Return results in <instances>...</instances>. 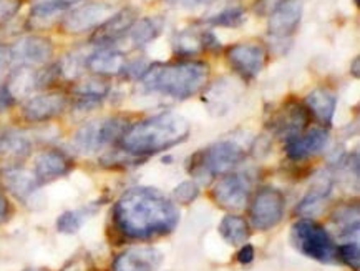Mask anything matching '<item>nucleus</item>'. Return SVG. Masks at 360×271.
<instances>
[{
  "mask_svg": "<svg viewBox=\"0 0 360 271\" xmlns=\"http://www.w3.org/2000/svg\"><path fill=\"white\" fill-rule=\"evenodd\" d=\"M115 227L130 240H153L169 235L178 227L179 208L153 187L128 188L113 206Z\"/></svg>",
  "mask_w": 360,
  "mask_h": 271,
  "instance_id": "obj_1",
  "label": "nucleus"
},
{
  "mask_svg": "<svg viewBox=\"0 0 360 271\" xmlns=\"http://www.w3.org/2000/svg\"><path fill=\"white\" fill-rule=\"evenodd\" d=\"M191 125L174 112H161L133 123L118 140L120 150L136 158L161 153L188 140Z\"/></svg>",
  "mask_w": 360,
  "mask_h": 271,
  "instance_id": "obj_2",
  "label": "nucleus"
},
{
  "mask_svg": "<svg viewBox=\"0 0 360 271\" xmlns=\"http://www.w3.org/2000/svg\"><path fill=\"white\" fill-rule=\"evenodd\" d=\"M210 79V65L202 61L153 63L140 79L143 90L174 100H188L200 94Z\"/></svg>",
  "mask_w": 360,
  "mask_h": 271,
  "instance_id": "obj_3",
  "label": "nucleus"
},
{
  "mask_svg": "<svg viewBox=\"0 0 360 271\" xmlns=\"http://www.w3.org/2000/svg\"><path fill=\"white\" fill-rule=\"evenodd\" d=\"M246 158V151L236 141L223 140L198 150L189 157L188 172L201 180H211L229 173Z\"/></svg>",
  "mask_w": 360,
  "mask_h": 271,
  "instance_id": "obj_4",
  "label": "nucleus"
},
{
  "mask_svg": "<svg viewBox=\"0 0 360 271\" xmlns=\"http://www.w3.org/2000/svg\"><path fill=\"white\" fill-rule=\"evenodd\" d=\"M292 245L307 258L324 265L337 263V245L329 232L311 218H301L292 225Z\"/></svg>",
  "mask_w": 360,
  "mask_h": 271,
  "instance_id": "obj_5",
  "label": "nucleus"
},
{
  "mask_svg": "<svg viewBox=\"0 0 360 271\" xmlns=\"http://www.w3.org/2000/svg\"><path fill=\"white\" fill-rule=\"evenodd\" d=\"M128 127L130 125H128L127 118L120 117V115L86 122L75 132L72 145L83 155L96 153V151L103 150L105 146L122 139Z\"/></svg>",
  "mask_w": 360,
  "mask_h": 271,
  "instance_id": "obj_6",
  "label": "nucleus"
},
{
  "mask_svg": "<svg viewBox=\"0 0 360 271\" xmlns=\"http://www.w3.org/2000/svg\"><path fill=\"white\" fill-rule=\"evenodd\" d=\"M285 208V198L283 191L278 188L266 187L261 188L254 196L251 208H249V218L251 225L257 232H269L283 222Z\"/></svg>",
  "mask_w": 360,
  "mask_h": 271,
  "instance_id": "obj_7",
  "label": "nucleus"
},
{
  "mask_svg": "<svg viewBox=\"0 0 360 271\" xmlns=\"http://www.w3.org/2000/svg\"><path fill=\"white\" fill-rule=\"evenodd\" d=\"M267 49L257 42H239L226 50V61L229 67L243 80H254L267 65Z\"/></svg>",
  "mask_w": 360,
  "mask_h": 271,
  "instance_id": "obj_8",
  "label": "nucleus"
},
{
  "mask_svg": "<svg viewBox=\"0 0 360 271\" xmlns=\"http://www.w3.org/2000/svg\"><path fill=\"white\" fill-rule=\"evenodd\" d=\"M115 8L108 2H85L80 4L78 7H73L63 15L60 22V29L65 34H85V32L95 30L112 17Z\"/></svg>",
  "mask_w": 360,
  "mask_h": 271,
  "instance_id": "obj_9",
  "label": "nucleus"
},
{
  "mask_svg": "<svg viewBox=\"0 0 360 271\" xmlns=\"http://www.w3.org/2000/svg\"><path fill=\"white\" fill-rule=\"evenodd\" d=\"M251 180L248 175L238 172H229L216 182L213 187V200L224 210H243L251 195Z\"/></svg>",
  "mask_w": 360,
  "mask_h": 271,
  "instance_id": "obj_10",
  "label": "nucleus"
},
{
  "mask_svg": "<svg viewBox=\"0 0 360 271\" xmlns=\"http://www.w3.org/2000/svg\"><path fill=\"white\" fill-rule=\"evenodd\" d=\"M12 65L40 67L45 65L53 55V44L47 37L27 35L11 45Z\"/></svg>",
  "mask_w": 360,
  "mask_h": 271,
  "instance_id": "obj_11",
  "label": "nucleus"
},
{
  "mask_svg": "<svg viewBox=\"0 0 360 271\" xmlns=\"http://www.w3.org/2000/svg\"><path fill=\"white\" fill-rule=\"evenodd\" d=\"M304 6L301 0H283L269 15L267 32L276 40H289L302 22Z\"/></svg>",
  "mask_w": 360,
  "mask_h": 271,
  "instance_id": "obj_12",
  "label": "nucleus"
},
{
  "mask_svg": "<svg viewBox=\"0 0 360 271\" xmlns=\"http://www.w3.org/2000/svg\"><path fill=\"white\" fill-rule=\"evenodd\" d=\"M136 18L138 12L131 7H124L122 11L115 12L112 17H108L103 24L94 30L90 44L95 47H112L115 42L128 35Z\"/></svg>",
  "mask_w": 360,
  "mask_h": 271,
  "instance_id": "obj_13",
  "label": "nucleus"
},
{
  "mask_svg": "<svg viewBox=\"0 0 360 271\" xmlns=\"http://www.w3.org/2000/svg\"><path fill=\"white\" fill-rule=\"evenodd\" d=\"M68 99L60 92H47L30 96L22 107V115L30 123H44L65 112Z\"/></svg>",
  "mask_w": 360,
  "mask_h": 271,
  "instance_id": "obj_14",
  "label": "nucleus"
},
{
  "mask_svg": "<svg viewBox=\"0 0 360 271\" xmlns=\"http://www.w3.org/2000/svg\"><path fill=\"white\" fill-rule=\"evenodd\" d=\"M329 144V132L322 128H311L285 140V155L294 162H302L321 153Z\"/></svg>",
  "mask_w": 360,
  "mask_h": 271,
  "instance_id": "obj_15",
  "label": "nucleus"
},
{
  "mask_svg": "<svg viewBox=\"0 0 360 271\" xmlns=\"http://www.w3.org/2000/svg\"><path fill=\"white\" fill-rule=\"evenodd\" d=\"M309 120H311V115H309L306 105L295 102V100H289L272 117V130L281 137H285V140H288L290 137L306 132Z\"/></svg>",
  "mask_w": 360,
  "mask_h": 271,
  "instance_id": "obj_16",
  "label": "nucleus"
},
{
  "mask_svg": "<svg viewBox=\"0 0 360 271\" xmlns=\"http://www.w3.org/2000/svg\"><path fill=\"white\" fill-rule=\"evenodd\" d=\"M163 261V253L155 246H133L113 261V271H155Z\"/></svg>",
  "mask_w": 360,
  "mask_h": 271,
  "instance_id": "obj_17",
  "label": "nucleus"
},
{
  "mask_svg": "<svg viewBox=\"0 0 360 271\" xmlns=\"http://www.w3.org/2000/svg\"><path fill=\"white\" fill-rule=\"evenodd\" d=\"M72 167V160L65 151L50 149L44 150L41 153H39V157L35 158L34 175L37 178V182H39L40 185H44V183L53 182L57 180V178L68 175Z\"/></svg>",
  "mask_w": 360,
  "mask_h": 271,
  "instance_id": "obj_18",
  "label": "nucleus"
},
{
  "mask_svg": "<svg viewBox=\"0 0 360 271\" xmlns=\"http://www.w3.org/2000/svg\"><path fill=\"white\" fill-rule=\"evenodd\" d=\"M32 153V141L27 135L15 130L4 132L0 135V163L6 168H15L25 162Z\"/></svg>",
  "mask_w": 360,
  "mask_h": 271,
  "instance_id": "obj_19",
  "label": "nucleus"
},
{
  "mask_svg": "<svg viewBox=\"0 0 360 271\" xmlns=\"http://www.w3.org/2000/svg\"><path fill=\"white\" fill-rule=\"evenodd\" d=\"M112 87L103 77H90L73 85L72 94L75 96V107L80 110L94 108L110 95Z\"/></svg>",
  "mask_w": 360,
  "mask_h": 271,
  "instance_id": "obj_20",
  "label": "nucleus"
},
{
  "mask_svg": "<svg viewBox=\"0 0 360 271\" xmlns=\"http://www.w3.org/2000/svg\"><path fill=\"white\" fill-rule=\"evenodd\" d=\"M127 57L123 52L113 47H98L94 53L86 57V68L98 77H113L122 75Z\"/></svg>",
  "mask_w": 360,
  "mask_h": 271,
  "instance_id": "obj_21",
  "label": "nucleus"
},
{
  "mask_svg": "<svg viewBox=\"0 0 360 271\" xmlns=\"http://www.w3.org/2000/svg\"><path fill=\"white\" fill-rule=\"evenodd\" d=\"M337 94L330 89H314L306 96V108L322 127H330L337 110Z\"/></svg>",
  "mask_w": 360,
  "mask_h": 271,
  "instance_id": "obj_22",
  "label": "nucleus"
},
{
  "mask_svg": "<svg viewBox=\"0 0 360 271\" xmlns=\"http://www.w3.org/2000/svg\"><path fill=\"white\" fill-rule=\"evenodd\" d=\"M7 90L13 100L27 99L35 90L41 89L40 70L35 67H17L7 82Z\"/></svg>",
  "mask_w": 360,
  "mask_h": 271,
  "instance_id": "obj_23",
  "label": "nucleus"
},
{
  "mask_svg": "<svg viewBox=\"0 0 360 271\" xmlns=\"http://www.w3.org/2000/svg\"><path fill=\"white\" fill-rule=\"evenodd\" d=\"M165 30V18L161 15H148L136 18L135 24L131 25L128 37L136 49L146 47L148 44L153 42Z\"/></svg>",
  "mask_w": 360,
  "mask_h": 271,
  "instance_id": "obj_24",
  "label": "nucleus"
},
{
  "mask_svg": "<svg viewBox=\"0 0 360 271\" xmlns=\"http://www.w3.org/2000/svg\"><path fill=\"white\" fill-rule=\"evenodd\" d=\"M4 183L11 190L18 200H27L30 198L34 193L39 190L40 183L37 182L34 173L25 172L22 168H6L2 173Z\"/></svg>",
  "mask_w": 360,
  "mask_h": 271,
  "instance_id": "obj_25",
  "label": "nucleus"
},
{
  "mask_svg": "<svg viewBox=\"0 0 360 271\" xmlns=\"http://www.w3.org/2000/svg\"><path fill=\"white\" fill-rule=\"evenodd\" d=\"M219 235L223 237V240L231 246H243L244 243H248L249 235H251V229H249L248 220L241 217V215L229 213L221 220L218 225Z\"/></svg>",
  "mask_w": 360,
  "mask_h": 271,
  "instance_id": "obj_26",
  "label": "nucleus"
},
{
  "mask_svg": "<svg viewBox=\"0 0 360 271\" xmlns=\"http://www.w3.org/2000/svg\"><path fill=\"white\" fill-rule=\"evenodd\" d=\"M329 195H330V185L312 188V190L309 191L301 201H299L297 208H295V213L301 215L302 218L316 217V215H319L322 211V206H324L326 200L329 198Z\"/></svg>",
  "mask_w": 360,
  "mask_h": 271,
  "instance_id": "obj_27",
  "label": "nucleus"
},
{
  "mask_svg": "<svg viewBox=\"0 0 360 271\" xmlns=\"http://www.w3.org/2000/svg\"><path fill=\"white\" fill-rule=\"evenodd\" d=\"M94 208H80V210H70L62 213L57 218V232L63 233V235H75V233L80 229L83 225H85L86 220H89L91 215H94Z\"/></svg>",
  "mask_w": 360,
  "mask_h": 271,
  "instance_id": "obj_28",
  "label": "nucleus"
},
{
  "mask_svg": "<svg viewBox=\"0 0 360 271\" xmlns=\"http://www.w3.org/2000/svg\"><path fill=\"white\" fill-rule=\"evenodd\" d=\"M246 11L239 6L226 7L223 11L214 13V15L205 18V24L213 27H226V29H238L246 22Z\"/></svg>",
  "mask_w": 360,
  "mask_h": 271,
  "instance_id": "obj_29",
  "label": "nucleus"
},
{
  "mask_svg": "<svg viewBox=\"0 0 360 271\" xmlns=\"http://www.w3.org/2000/svg\"><path fill=\"white\" fill-rule=\"evenodd\" d=\"M334 223L339 228L340 237H349V238H357L359 237V206L349 205L342 206V208L337 210V213L332 217Z\"/></svg>",
  "mask_w": 360,
  "mask_h": 271,
  "instance_id": "obj_30",
  "label": "nucleus"
},
{
  "mask_svg": "<svg viewBox=\"0 0 360 271\" xmlns=\"http://www.w3.org/2000/svg\"><path fill=\"white\" fill-rule=\"evenodd\" d=\"M173 49L174 53L181 55V57H193V55L200 53L202 49L201 34H196L193 30H183L178 32L173 39Z\"/></svg>",
  "mask_w": 360,
  "mask_h": 271,
  "instance_id": "obj_31",
  "label": "nucleus"
},
{
  "mask_svg": "<svg viewBox=\"0 0 360 271\" xmlns=\"http://www.w3.org/2000/svg\"><path fill=\"white\" fill-rule=\"evenodd\" d=\"M86 57L89 55L80 52H70L57 63L58 75L67 80H75L82 75L83 68H86Z\"/></svg>",
  "mask_w": 360,
  "mask_h": 271,
  "instance_id": "obj_32",
  "label": "nucleus"
},
{
  "mask_svg": "<svg viewBox=\"0 0 360 271\" xmlns=\"http://www.w3.org/2000/svg\"><path fill=\"white\" fill-rule=\"evenodd\" d=\"M337 258L354 271L360 270V246L357 241H347L337 246Z\"/></svg>",
  "mask_w": 360,
  "mask_h": 271,
  "instance_id": "obj_33",
  "label": "nucleus"
},
{
  "mask_svg": "<svg viewBox=\"0 0 360 271\" xmlns=\"http://www.w3.org/2000/svg\"><path fill=\"white\" fill-rule=\"evenodd\" d=\"M173 196H174V200H176V203L189 205V203H193L198 196H200V187H198L196 182L186 180V182L179 183V185L174 188Z\"/></svg>",
  "mask_w": 360,
  "mask_h": 271,
  "instance_id": "obj_34",
  "label": "nucleus"
},
{
  "mask_svg": "<svg viewBox=\"0 0 360 271\" xmlns=\"http://www.w3.org/2000/svg\"><path fill=\"white\" fill-rule=\"evenodd\" d=\"M216 85H218V89L221 90V95H234V82H231V80H228V79H221V80H218V82H214ZM216 96H219V94H214V92H211V90H207V92H205V103L207 102V103H216L218 102L219 99H216ZM224 100H233V99H228V96H221V102L218 103V108L219 107H223V102Z\"/></svg>",
  "mask_w": 360,
  "mask_h": 271,
  "instance_id": "obj_35",
  "label": "nucleus"
},
{
  "mask_svg": "<svg viewBox=\"0 0 360 271\" xmlns=\"http://www.w3.org/2000/svg\"><path fill=\"white\" fill-rule=\"evenodd\" d=\"M24 6V0H0V24L12 20Z\"/></svg>",
  "mask_w": 360,
  "mask_h": 271,
  "instance_id": "obj_36",
  "label": "nucleus"
},
{
  "mask_svg": "<svg viewBox=\"0 0 360 271\" xmlns=\"http://www.w3.org/2000/svg\"><path fill=\"white\" fill-rule=\"evenodd\" d=\"M148 67L150 65H148V62L143 61V58H136V61H131V62L127 61V63H124V67H123L122 75L128 77V79L140 80L143 73L148 70Z\"/></svg>",
  "mask_w": 360,
  "mask_h": 271,
  "instance_id": "obj_37",
  "label": "nucleus"
},
{
  "mask_svg": "<svg viewBox=\"0 0 360 271\" xmlns=\"http://www.w3.org/2000/svg\"><path fill=\"white\" fill-rule=\"evenodd\" d=\"M281 2H283V0H256V2H254V12H256V15L269 17L272 11H274Z\"/></svg>",
  "mask_w": 360,
  "mask_h": 271,
  "instance_id": "obj_38",
  "label": "nucleus"
},
{
  "mask_svg": "<svg viewBox=\"0 0 360 271\" xmlns=\"http://www.w3.org/2000/svg\"><path fill=\"white\" fill-rule=\"evenodd\" d=\"M254 256H256V251H254V246L249 245V243H244L241 250L238 251V261L241 265H249L252 263Z\"/></svg>",
  "mask_w": 360,
  "mask_h": 271,
  "instance_id": "obj_39",
  "label": "nucleus"
},
{
  "mask_svg": "<svg viewBox=\"0 0 360 271\" xmlns=\"http://www.w3.org/2000/svg\"><path fill=\"white\" fill-rule=\"evenodd\" d=\"M11 65H12L11 45L0 44V73H2L4 70H7Z\"/></svg>",
  "mask_w": 360,
  "mask_h": 271,
  "instance_id": "obj_40",
  "label": "nucleus"
},
{
  "mask_svg": "<svg viewBox=\"0 0 360 271\" xmlns=\"http://www.w3.org/2000/svg\"><path fill=\"white\" fill-rule=\"evenodd\" d=\"M15 103V100L12 99V95L8 94L7 87H0V112H6Z\"/></svg>",
  "mask_w": 360,
  "mask_h": 271,
  "instance_id": "obj_41",
  "label": "nucleus"
},
{
  "mask_svg": "<svg viewBox=\"0 0 360 271\" xmlns=\"http://www.w3.org/2000/svg\"><path fill=\"white\" fill-rule=\"evenodd\" d=\"M8 213H11V203H8L7 196L4 195V191L0 190V222L7 220Z\"/></svg>",
  "mask_w": 360,
  "mask_h": 271,
  "instance_id": "obj_42",
  "label": "nucleus"
},
{
  "mask_svg": "<svg viewBox=\"0 0 360 271\" xmlns=\"http://www.w3.org/2000/svg\"><path fill=\"white\" fill-rule=\"evenodd\" d=\"M350 75L354 77V79H359L360 77V58L355 57L354 62L350 63Z\"/></svg>",
  "mask_w": 360,
  "mask_h": 271,
  "instance_id": "obj_43",
  "label": "nucleus"
},
{
  "mask_svg": "<svg viewBox=\"0 0 360 271\" xmlns=\"http://www.w3.org/2000/svg\"><path fill=\"white\" fill-rule=\"evenodd\" d=\"M354 4H355V6H357V7H359V0H354Z\"/></svg>",
  "mask_w": 360,
  "mask_h": 271,
  "instance_id": "obj_44",
  "label": "nucleus"
},
{
  "mask_svg": "<svg viewBox=\"0 0 360 271\" xmlns=\"http://www.w3.org/2000/svg\"><path fill=\"white\" fill-rule=\"evenodd\" d=\"M27 271H45V270H27Z\"/></svg>",
  "mask_w": 360,
  "mask_h": 271,
  "instance_id": "obj_45",
  "label": "nucleus"
}]
</instances>
